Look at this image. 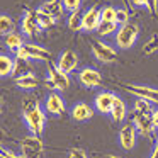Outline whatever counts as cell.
Here are the masks:
<instances>
[{
    "instance_id": "6da1fadb",
    "label": "cell",
    "mask_w": 158,
    "mask_h": 158,
    "mask_svg": "<svg viewBox=\"0 0 158 158\" xmlns=\"http://www.w3.org/2000/svg\"><path fill=\"white\" fill-rule=\"evenodd\" d=\"M22 117L26 121V126L29 127L31 134L41 136L46 126V110L39 106L38 99H27L22 107Z\"/></svg>"
},
{
    "instance_id": "7a4b0ae2",
    "label": "cell",
    "mask_w": 158,
    "mask_h": 158,
    "mask_svg": "<svg viewBox=\"0 0 158 158\" xmlns=\"http://www.w3.org/2000/svg\"><path fill=\"white\" fill-rule=\"evenodd\" d=\"M138 36H139V26L136 22H127L124 26H119L114 38H116V44L119 49H129L136 43Z\"/></svg>"
},
{
    "instance_id": "3957f363",
    "label": "cell",
    "mask_w": 158,
    "mask_h": 158,
    "mask_svg": "<svg viewBox=\"0 0 158 158\" xmlns=\"http://www.w3.org/2000/svg\"><path fill=\"white\" fill-rule=\"evenodd\" d=\"M46 85L49 89L60 90V92H65L70 89L72 85V80H70L68 73L61 72V70L56 66V63H49L48 66V77H46Z\"/></svg>"
},
{
    "instance_id": "277c9868",
    "label": "cell",
    "mask_w": 158,
    "mask_h": 158,
    "mask_svg": "<svg viewBox=\"0 0 158 158\" xmlns=\"http://www.w3.org/2000/svg\"><path fill=\"white\" fill-rule=\"evenodd\" d=\"M43 153H44V144H43L41 136L31 134V136L22 138L21 155L24 158H43Z\"/></svg>"
},
{
    "instance_id": "5b68a950",
    "label": "cell",
    "mask_w": 158,
    "mask_h": 158,
    "mask_svg": "<svg viewBox=\"0 0 158 158\" xmlns=\"http://www.w3.org/2000/svg\"><path fill=\"white\" fill-rule=\"evenodd\" d=\"M90 48H92L94 56L99 61H102V63L117 61V51L110 44H107L106 41H102V39H92L90 41Z\"/></svg>"
},
{
    "instance_id": "8992f818",
    "label": "cell",
    "mask_w": 158,
    "mask_h": 158,
    "mask_svg": "<svg viewBox=\"0 0 158 158\" xmlns=\"http://www.w3.org/2000/svg\"><path fill=\"white\" fill-rule=\"evenodd\" d=\"M17 58H22V60H38V61H48L49 60V53L46 48L39 44H34V43H26L21 49L17 51Z\"/></svg>"
},
{
    "instance_id": "52a82bcc",
    "label": "cell",
    "mask_w": 158,
    "mask_h": 158,
    "mask_svg": "<svg viewBox=\"0 0 158 158\" xmlns=\"http://www.w3.org/2000/svg\"><path fill=\"white\" fill-rule=\"evenodd\" d=\"M124 89L127 90L129 94L136 95L138 99H144V100H150V102H158V89L150 85H139V83H127L124 85Z\"/></svg>"
},
{
    "instance_id": "ba28073f",
    "label": "cell",
    "mask_w": 158,
    "mask_h": 158,
    "mask_svg": "<svg viewBox=\"0 0 158 158\" xmlns=\"http://www.w3.org/2000/svg\"><path fill=\"white\" fill-rule=\"evenodd\" d=\"M78 82L82 83L85 89H99L102 85V75L99 70L85 66L78 72Z\"/></svg>"
},
{
    "instance_id": "9c48e42d",
    "label": "cell",
    "mask_w": 158,
    "mask_h": 158,
    "mask_svg": "<svg viewBox=\"0 0 158 158\" xmlns=\"http://www.w3.org/2000/svg\"><path fill=\"white\" fill-rule=\"evenodd\" d=\"M44 110H46V114H51V116H63V114L66 112L65 99H63L58 92H51L46 97Z\"/></svg>"
},
{
    "instance_id": "30bf717a",
    "label": "cell",
    "mask_w": 158,
    "mask_h": 158,
    "mask_svg": "<svg viewBox=\"0 0 158 158\" xmlns=\"http://www.w3.org/2000/svg\"><path fill=\"white\" fill-rule=\"evenodd\" d=\"M136 138H138V131L133 123L124 124L119 129V144L124 150H133L136 146Z\"/></svg>"
},
{
    "instance_id": "8fae6325",
    "label": "cell",
    "mask_w": 158,
    "mask_h": 158,
    "mask_svg": "<svg viewBox=\"0 0 158 158\" xmlns=\"http://www.w3.org/2000/svg\"><path fill=\"white\" fill-rule=\"evenodd\" d=\"M100 22H102V19H100V9L99 7H90L89 10H85L82 14V27L87 32L97 31Z\"/></svg>"
},
{
    "instance_id": "7c38bea8",
    "label": "cell",
    "mask_w": 158,
    "mask_h": 158,
    "mask_svg": "<svg viewBox=\"0 0 158 158\" xmlns=\"http://www.w3.org/2000/svg\"><path fill=\"white\" fill-rule=\"evenodd\" d=\"M56 66L65 73L75 72L77 66H78V55L75 51H72V49H66V51H63L60 55L58 61H56Z\"/></svg>"
},
{
    "instance_id": "4fadbf2b",
    "label": "cell",
    "mask_w": 158,
    "mask_h": 158,
    "mask_svg": "<svg viewBox=\"0 0 158 158\" xmlns=\"http://www.w3.org/2000/svg\"><path fill=\"white\" fill-rule=\"evenodd\" d=\"M114 99H116V95H114L112 92L102 90V92H99L95 95V99H94V107H95V110L100 114H110Z\"/></svg>"
},
{
    "instance_id": "5bb4252c",
    "label": "cell",
    "mask_w": 158,
    "mask_h": 158,
    "mask_svg": "<svg viewBox=\"0 0 158 158\" xmlns=\"http://www.w3.org/2000/svg\"><path fill=\"white\" fill-rule=\"evenodd\" d=\"M133 124L136 127L138 134L141 136H150L155 131L153 123H151V114H133Z\"/></svg>"
},
{
    "instance_id": "9a60e30c",
    "label": "cell",
    "mask_w": 158,
    "mask_h": 158,
    "mask_svg": "<svg viewBox=\"0 0 158 158\" xmlns=\"http://www.w3.org/2000/svg\"><path fill=\"white\" fill-rule=\"evenodd\" d=\"M21 31L26 36H34L41 31L38 21H36V12L34 10H26V14L21 19Z\"/></svg>"
},
{
    "instance_id": "2e32d148",
    "label": "cell",
    "mask_w": 158,
    "mask_h": 158,
    "mask_svg": "<svg viewBox=\"0 0 158 158\" xmlns=\"http://www.w3.org/2000/svg\"><path fill=\"white\" fill-rule=\"evenodd\" d=\"M92 116H94V109L85 102H77L75 106L72 107V117L77 123H85V121H89Z\"/></svg>"
},
{
    "instance_id": "e0dca14e",
    "label": "cell",
    "mask_w": 158,
    "mask_h": 158,
    "mask_svg": "<svg viewBox=\"0 0 158 158\" xmlns=\"http://www.w3.org/2000/svg\"><path fill=\"white\" fill-rule=\"evenodd\" d=\"M39 10H43L44 14L51 15L55 21H58V19L63 17V12H65V9H63L61 0H48V2H44V4L39 7Z\"/></svg>"
},
{
    "instance_id": "ac0fdd59",
    "label": "cell",
    "mask_w": 158,
    "mask_h": 158,
    "mask_svg": "<svg viewBox=\"0 0 158 158\" xmlns=\"http://www.w3.org/2000/svg\"><path fill=\"white\" fill-rule=\"evenodd\" d=\"M110 117H112L114 123H124L127 117V106L121 97L116 95L112 104V109H110Z\"/></svg>"
},
{
    "instance_id": "d6986e66",
    "label": "cell",
    "mask_w": 158,
    "mask_h": 158,
    "mask_svg": "<svg viewBox=\"0 0 158 158\" xmlns=\"http://www.w3.org/2000/svg\"><path fill=\"white\" fill-rule=\"evenodd\" d=\"M24 38H22V34H19V32H10V34L5 36V46L9 48V51L14 53V55H17V51L24 46Z\"/></svg>"
},
{
    "instance_id": "ffe728a7",
    "label": "cell",
    "mask_w": 158,
    "mask_h": 158,
    "mask_svg": "<svg viewBox=\"0 0 158 158\" xmlns=\"http://www.w3.org/2000/svg\"><path fill=\"white\" fill-rule=\"evenodd\" d=\"M15 83H17V87L22 90H34L36 87L39 85V80L34 73H26V75L19 77V78L15 80Z\"/></svg>"
},
{
    "instance_id": "44dd1931",
    "label": "cell",
    "mask_w": 158,
    "mask_h": 158,
    "mask_svg": "<svg viewBox=\"0 0 158 158\" xmlns=\"http://www.w3.org/2000/svg\"><path fill=\"white\" fill-rule=\"evenodd\" d=\"M26 73H31V66H29V60H22V58H14V68H12V78L17 80L19 77L26 75Z\"/></svg>"
},
{
    "instance_id": "7402d4cb",
    "label": "cell",
    "mask_w": 158,
    "mask_h": 158,
    "mask_svg": "<svg viewBox=\"0 0 158 158\" xmlns=\"http://www.w3.org/2000/svg\"><path fill=\"white\" fill-rule=\"evenodd\" d=\"M12 68H14V58L7 53H0V78L10 77Z\"/></svg>"
},
{
    "instance_id": "603a6c76",
    "label": "cell",
    "mask_w": 158,
    "mask_h": 158,
    "mask_svg": "<svg viewBox=\"0 0 158 158\" xmlns=\"http://www.w3.org/2000/svg\"><path fill=\"white\" fill-rule=\"evenodd\" d=\"M36 12V21H38V24H39V27L41 29H51L53 26L56 24V21L51 17V15H48V14H44L43 10H34Z\"/></svg>"
},
{
    "instance_id": "cb8c5ba5",
    "label": "cell",
    "mask_w": 158,
    "mask_h": 158,
    "mask_svg": "<svg viewBox=\"0 0 158 158\" xmlns=\"http://www.w3.org/2000/svg\"><path fill=\"white\" fill-rule=\"evenodd\" d=\"M14 32V21H12L10 15L7 14H0V36H7Z\"/></svg>"
},
{
    "instance_id": "d4e9b609",
    "label": "cell",
    "mask_w": 158,
    "mask_h": 158,
    "mask_svg": "<svg viewBox=\"0 0 158 158\" xmlns=\"http://www.w3.org/2000/svg\"><path fill=\"white\" fill-rule=\"evenodd\" d=\"M119 26L116 22H100L99 27H97V34L102 36V38H107V36H112L117 32Z\"/></svg>"
},
{
    "instance_id": "484cf974",
    "label": "cell",
    "mask_w": 158,
    "mask_h": 158,
    "mask_svg": "<svg viewBox=\"0 0 158 158\" xmlns=\"http://www.w3.org/2000/svg\"><path fill=\"white\" fill-rule=\"evenodd\" d=\"M156 51H158V34L155 32V34H151L150 39L143 44V53L146 56H151L153 53H156Z\"/></svg>"
},
{
    "instance_id": "4316f807",
    "label": "cell",
    "mask_w": 158,
    "mask_h": 158,
    "mask_svg": "<svg viewBox=\"0 0 158 158\" xmlns=\"http://www.w3.org/2000/svg\"><path fill=\"white\" fill-rule=\"evenodd\" d=\"M150 100H144V99H136L134 102V112L136 114H151L153 112V107H151Z\"/></svg>"
},
{
    "instance_id": "83f0119b",
    "label": "cell",
    "mask_w": 158,
    "mask_h": 158,
    "mask_svg": "<svg viewBox=\"0 0 158 158\" xmlns=\"http://www.w3.org/2000/svg\"><path fill=\"white\" fill-rule=\"evenodd\" d=\"M133 4L136 5V7L148 9V12L153 14V15L158 12V0H133Z\"/></svg>"
},
{
    "instance_id": "f1b7e54d",
    "label": "cell",
    "mask_w": 158,
    "mask_h": 158,
    "mask_svg": "<svg viewBox=\"0 0 158 158\" xmlns=\"http://www.w3.org/2000/svg\"><path fill=\"white\" fill-rule=\"evenodd\" d=\"M100 19H102V22H116V7L107 5V7L100 9Z\"/></svg>"
},
{
    "instance_id": "f546056e",
    "label": "cell",
    "mask_w": 158,
    "mask_h": 158,
    "mask_svg": "<svg viewBox=\"0 0 158 158\" xmlns=\"http://www.w3.org/2000/svg\"><path fill=\"white\" fill-rule=\"evenodd\" d=\"M68 27L72 29V31H82V15L78 14V12H73V14H70L68 17Z\"/></svg>"
},
{
    "instance_id": "4dcf8cb0",
    "label": "cell",
    "mask_w": 158,
    "mask_h": 158,
    "mask_svg": "<svg viewBox=\"0 0 158 158\" xmlns=\"http://www.w3.org/2000/svg\"><path fill=\"white\" fill-rule=\"evenodd\" d=\"M61 4H63V9H65L66 12L73 14V12L80 10V7H82V0H61Z\"/></svg>"
},
{
    "instance_id": "1f68e13d",
    "label": "cell",
    "mask_w": 158,
    "mask_h": 158,
    "mask_svg": "<svg viewBox=\"0 0 158 158\" xmlns=\"http://www.w3.org/2000/svg\"><path fill=\"white\" fill-rule=\"evenodd\" d=\"M129 22V12L126 9H116V24L124 26Z\"/></svg>"
},
{
    "instance_id": "d6a6232c",
    "label": "cell",
    "mask_w": 158,
    "mask_h": 158,
    "mask_svg": "<svg viewBox=\"0 0 158 158\" xmlns=\"http://www.w3.org/2000/svg\"><path fill=\"white\" fill-rule=\"evenodd\" d=\"M68 158H89V155H87L85 150H82V148H72L68 153Z\"/></svg>"
},
{
    "instance_id": "836d02e7",
    "label": "cell",
    "mask_w": 158,
    "mask_h": 158,
    "mask_svg": "<svg viewBox=\"0 0 158 158\" xmlns=\"http://www.w3.org/2000/svg\"><path fill=\"white\" fill-rule=\"evenodd\" d=\"M0 158H24V156L14 153L12 150H7V148H0Z\"/></svg>"
},
{
    "instance_id": "e575fe53",
    "label": "cell",
    "mask_w": 158,
    "mask_h": 158,
    "mask_svg": "<svg viewBox=\"0 0 158 158\" xmlns=\"http://www.w3.org/2000/svg\"><path fill=\"white\" fill-rule=\"evenodd\" d=\"M151 123H153L155 129H158V109H153V112H151Z\"/></svg>"
},
{
    "instance_id": "d590c367",
    "label": "cell",
    "mask_w": 158,
    "mask_h": 158,
    "mask_svg": "<svg viewBox=\"0 0 158 158\" xmlns=\"http://www.w3.org/2000/svg\"><path fill=\"white\" fill-rule=\"evenodd\" d=\"M150 158H158V139H156V143H155V148H153V151H151Z\"/></svg>"
},
{
    "instance_id": "8d00e7d4",
    "label": "cell",
    "mask_w": 158,
    "mask_h": 158,
    "mask_svg": "<svg viewBox=\"0 0 158 158\" xmlns=\"http://www.w3.org/2000/svg\"><path fill=\"white\" fill-rule=\"evenodd\" d=\"M4 139H5V133H4V129L0 127V148H2V143H4Z\"/></svg>"
},
{
    "instance_id": "74e56055",
    "label": "cell",
    "mask_w": 158,
    "mask_h": 158,
    "mask_svg": "<svg viewBox=\"0 0 158 158\" xmlns=\"http://www.w3.org/2000/svg\"><path fill=\"white\" fill-rule=\"evenodd\" d=\"M102 158H123V156H117V155H110V153H106V155H102Z\"/></svg>"
},
{
    "instance_id": "f35d334b",
    "label": "cell",
    "mask_w": 158,
    "mask_h": 158,
    "mask_svg": "<svg viewBox=\"0 0 158 158\" xmlns=\"http://www.w3.org/2000/svg\"><path fill=\"white\" fill-rule=\"evenodd\" d=\"M2 106H4V99L0 97V110H2Z\"/></svg>"
}]
</instances>
